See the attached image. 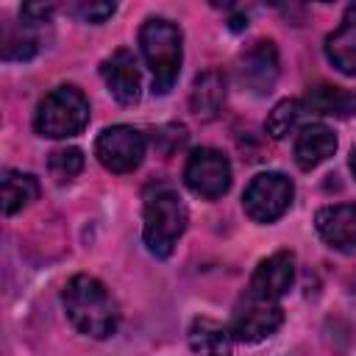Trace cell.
<instances>
[{
  "instance_id": "6da1fadb",
  "label": "cell",
  "mask_w": 356,
  "mask_h": 356,
  "mask_svg": "<svg viewBox=\"0 0 356 356\" xmlns=\"http://www.w3.org/2000/svg\"><path fill=\"white\" fill-rule=\"evenodd\" d=\"M61 300H64L70 323L81 334H86L92 339H103L117 331L120 306L111 298V292L106 289V284L97 281L95 275H83V273L72 275L61 292Z\"/></svg>"
},
{
  "instance_id": "7a4b0ae2",
  "label": "cell",
  "mask_w": 356,
  "mask_h": 356,
  "mask_svg": "<svg viewBox=\"0 0 356 356\" xmlns=\"http://www.w3.org/2000/svg\"><path fill=\"white\" fill-rule=\"evenodd\" d=\"M139 50L153 75V92L164 95L178 81L181 58H184V36L181 28L164 17H150L139 28Z\"/></svg>"
},
{
  "instance_id": "3957f363",
  "label": "cell",
  "mask_w": 356,
  "mask_h": 356,
  "mask_svg": "<svg viewBox=\"0 0 356 356\" xmlns=\"http://www.w3.org/2000/svg\"><path fill=\"white\" fill-rule=\"evenodd\" d=\"M186 222H189V211L172 186H156L145 195L142 236L153 256H159V259L170 256L175 242L186 231Z\"/></svg>"
},
{
  "instance_id": "277c9868",
  "label": "cell",
  "mask_w": 356,
  "mask_h": 356,
  "mask_svg": "<svg viewBox=\"0 0 356 356\" xmlns=\"http://www.w3.org/2000/svg\"><path fill=\"white\" fill-rule=\"evenodd\" d=\"M89 122V100L78 86H56L36 106L33 128L50 139H67L86 128Z\"/></svg>"
},
{
  "instance_id": "5b68a950",
  "label": "cell",
  "mask_w": 356,
  "mask_h": 356,
  "mask_svg": "<svg viewBox=\"0 0 356 356\" xmlns=\"http://www.w3.org/2000/svg\"><path fill=\"white\" fill-rule=\"evenodd\" d=\"M292 195L295 186L284 172H259L242 195V209L256 222H275L289 209Z\"/></svg>"
},
{
  "instance_id": "8992f818",
  "label": "cell",
  "mask_w": 356,
  "mask_h": 356,
  "mask_svg": "<svg viewBox=\"0 0 356 356\" xmlns=\"http://www.w3.org/2000/svg\"><path fill=\"white\" fill-rule=\"evenodd\" d=\"M145 134L131 125H111L95 142V156L111 172H134L145 159Z\"/></svg>"
},
{
  "instance_id": "52a82bcc",
  "label": "cell",
  "mask_w": 356,
  "mask_h": 356,
  "mask_svg": "<svg viewBox=\"0 0 356 356\" xmlns=\"http://www.w3.org/2000/svg\"><path fill=\"white\" fill-rule=\"evenodd\" d=\"M184 181L195 195H200L206 200H217L231 186V164L220 150L197 147V150H192V156L184 167Z\"/></svg>"
},
{
  "instance_id": "ba28073f",
  "label": "cell",
  "mask_w": 356,
  "mask_h": 356,
  "mask_svg": "<svg viewBox=\"0 0 356 356\" xmlns=\"http://www.w3.org/2000/svg\"><path fill=\"white\" fill-rule=\"evenodd\" d=\"M281 323H284V309L278 306V300H261L245 295V303H239L234 312L231 334L242 342H261L270 334H275Z\"/></svg>"
},
{
  "instance_id": "9c48e42d",
  "label": "cell",
  "mask_w": 356,
  "mask_h": 356,
  "mask_svg": "<svg viewBox=\"0 0 356 356\" xmlns=\"http://www.w3.org/2000/svg\"><path fill=\"white\" fill-rule=\"evenodd\" d=\"M239 78L253 95L273 92L278 81V50L270 39H256L239 58Z\"/></svg>"
},
{
  "instance_id": "30bf717a",
  "label": "cell",
  "mask_w": 356,
  "mask_h": 356,
  "mask_svg": "<svg viewBox=\"0 0 356 356\" xmlns=\"http://www.w3.org/2000/svg\"><path fill=\"white\" fill-rule=\"evenodd\" d=\"M292 281H295V256L289 250H278L256 267L248 295L261 298V300H278L281 295L289 292Z\"/></svg>"
},
{
  "instance_id": "8fae6325",
  "label": "cell",
  "mask_w": 356,
  "mask_h": 356,
  "mask_svg": "<svg viewBox=\"0 0 356 356\" xmlns=\"http://www.w3.org/2000/svg\"><path fill=\"white\" fill-rule=\"evenodd\" d=\"M314 228L320 239L342 253H356V206L353 203H337L325 206L314 217Z\"/></svg>"
},
{
  "instance_id": "7c38bea8",
  "label": "cell",
  "mask_w": 356,
  "mask_h": 356,
  "mask_svg": "<svg viewBox=\"0 0 356 356\" xmlns=\"http://www.w3.org/2000/svg\"><path fill=\"white\" fill-rule=\"evenodd\" d=\"M100 72H103L106 86H108V92L114 95L117 103L131 106V103L139 100V64H136V56L128 47L114 50L100 64Z\"/></svg>"
},
{
  "instance_id": "4fadbf2b",
  "label": "cell",
  "mask_w": 356,
  "mask_h": 356,
  "mask_svg": "<svg viewBox=\"0 0 356 356\" xmlns=\"http://www.w3.org/2000/svg\"><path fill=\"white\" fill-rule=\"evenodd\" d=\"M325 58L345 75H356V6H350L334 33L325 36Z\"/></svg>"
},
{
  "instance_id": "5bb4252c",
  "label": "cell",
  "mask_w": 356,
  "mask_h": 356,
  "mask_svg": "<svg viewBox=\"0 0 356 356\" xmlns=\"http://www.w3.org/2000/svg\"><path fill=\"white\" fill-rule=\"evenodd\" d=\"M337 150V136L325 125H306L295 139V161L300 170H314Z\"/></svg>"
},
{
  "instance_id": "9a60e30c",
  "label": "cell",
  "mask_w": 356,
  "mask_h": 356,
  "mask_svg": "<svg viewBox=\"0 0 356 356\" xmlns=\"http://www.w3.org/2000/svg\"><path fill=\"white\" fill-rule=\"evenodd\" d=\"M189 348L197 356H231L234 334L211 317H195L189 325Z\"/></svg>"
},
{
  "instance_id": "2e32d148",
  "label": "cell",
  "mask_w": 356,
  "mask_h": 356,
  "mask_svg": "<svg viewBox=\"0 0 356 356\" xmlns=\"http://www.w3.org/2000/svg\"><path fill=\"white\" fill-rule=\"evenodd\" d=\"M225 103V75L220 70H206L203 75L195 78L192 92H189V106L200 120L217 117V111Z\"/></svg>"
},
{
  "instance_id": "e0dca14e",
  "label": "cell",
  "mask_w": 356,
  "mask_h": 356,
  "mask_svg": "<svg viewBox=\"0 0 356 356\" xmlns=\"http://www.w3.org/2000/svg\"><path fill=\"white\" fill-rule=\"evenodd\" d=\"M0 184H3V214H17L39 197V181L31 172L6 170Z\"/></svg>"
},
{
  "instance_id": "ac0fdd59",
  "label": "cell",
  "mask_w": 356,
  "mask_h": 356,
  "mask_svg": "<svg viewBox=\"0 0 356 356\" xmlns=\"http://www.w3.org/2000/svg\"><path fill=\"white\" fill-rule=\"evenodd\" d=\"M306 106L317 114H353L356 95L339 89V86H314L306 95Z\"/></svg>"
},
{
  "instance_id": "d6986e66",
  "label": "cell",
  "mask_w": 356,
  "mask_h": 356,
  "mask_svg": "<svg viewBox=\"0 0 356 356\" xmlns=\"http://www.w3.org/2000/svg\"><path fill=\"white\" fill-rule=\"evenodd\" d=\"M298 117H300V103H298V100H281V103H275L273 111L267 114L264 128H267V134H270L273 139H284V136L295 128Z\"/></svg>"
},
{
  "instance_id": "ffe728a7",
  "label": "cell",
  "mask_w": 356,
  "mask_h": 356,
  "mask_svg": "<svg viewBox=\"0 0 356 356\" xmlns=\"http://www.w3.org/2000/svg\"><path fill=\"white\" fill-rule=\"evenodd\" d=\"M47 167H50V175H53L58 184L72 181V178L83 170V153H81L78 147H61V150H53Z\"/></svg>"
},
{
  "instance_id": "44dd1931",
  "label": "cell",
  "mask_w": 356,
  "mask_h": 356,
  "mask_svg": "<svg viewBox=\"0 0 356 356\" xmlns=\"http://www.w3.org/2000/svg\"><path fill=\"white\" fill-rule=\"evenodd\" d=\"M72 17H78V19H83V22H92V25H100V22H106L114 11H117V6L114 3H72L70 8H67Z\"/></svg>"
},
{
  "instance_id": "7402d4cb",
  "label": "cell",
  "mask_w": 356,
  "mask_h": 356,
  "mask_svg": "<svg viewBox=\"0 0 356 356\" xmlns=\"http://www.w3.org/2000/svg\"><path fill=\"white\" fill-rule=\"evenodd\" d=\"M50 14H53V3H28V6H22V19L33 22V25L47 22Z\"/></svg>"
},
{
  "instance_id": "603a6c76",
  "label": "cell",
  "mask_w": 356,
  "mask_h": 356,
  "mask_svg": "<svg viewBox=\"0 0 356 356\" xmlns=\"http://www.w3.org/2000/svg\"><path fill=\"white\" fill-rule=\"evenodd\" d=\"M350 170H353V175H356V147L350 150Z\"/></svg>"
}]
</instances>
